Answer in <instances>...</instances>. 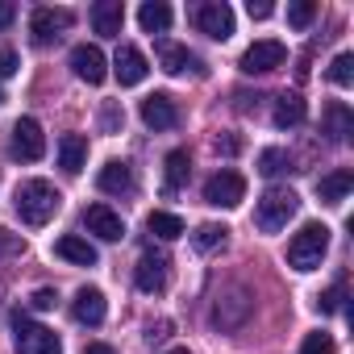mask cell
<instances>
[{"mask_svg":"<svg viewBox=\"0 0 354 354\" xmlns=\"http://www.w3.org/2000/svg\"><path fill=\"white\" fill-rule=\"evenodd\" d=\"M146 230L154 234V238H162V242H175L184 234V217H175V213H162V209H154L150 217H146Z\"/></svg>","mask_w":354,"mask_h":354,"instance_id":"cell-25","label":"cell"},{"mask_svg":"<svg viewBox=\"0 0 354 354\" xmlns=\"http://www.w3.org/2000/svg\"><path fill=\"white\" fill-rule=\"evenodd\" d=\"M121 26H125L121 0H100V5L92 9V30H96L100 38H121Z\"/></svg>","mask_w":354,"mask_h":354,"instance_id":"cell-19","label":"cell"},{"mask_svg":"<svg viewBox=\"0 0 354 354\" xmlns=\"http://www.w3.org/2000/svg\"><path fill=\"white\" fill-rule=\"evenodd\" d=\"M133 283L146 292V296H158L167 292V254H142L138 259V271H133Z\"/></svg>","mask_w":354,"mask_h":354,"instance_id":"cell-12","label":"cell"},{"mask_svg":"<svg viewBox=\"0 0 354 354\" xmlns=\"http://www.w3.org/2000/svg\"><path fill=\"white\" fill-rule=\"evenodd\" d=\"M84 225H88V234H96L100 242H121V238H125V221H121L109 205H88Z\"/></svg>","mask_w":354,"mask_h":354,"instance_id":"cell-11","label":"cell"},{"mask_svg":"<svg viewBox=\"0 0 354 354\" xmlns=\"http://www.w3.org/2000/svg\"><path fill=\"white\" fill-rule=\"evenodd\" d=\"M304 117H308V104H304L296 92H283V96L275 100V113H271L275 129H296V125H304Z\"/></svg>","mask_w":354,"mask_h":354,"instance_id":"cell-21","label":"cell"},{"mask_svg":"<svg viewBox=\"0 0 354 354\" xmlns=\"http://www.w3.org/2000/svg\"><path fill=\"white\" fill-rule=\"evenodd\" d=\"M350 125H354V121H350V109H346L342 100L325 109V133H329L333 142H346V138H350Z\"/></svg>","mask_w":354,"mask_h":354,"instance_id":"cell-26","label":"cell"},{"mask_svg":"<svg viewBox=\"0 0 354 354\" xmlns=\"http://www.w3.org/2000/svg\"><path fill=\"white\" fill-rule=\"evenodd\" d=\"M337 350V342H333V333H325V329H317V333H308L304 342H300V354H333Z\"/></svg>","mask_w":354,"mask_h":354,"instance_id":"cell-31","label":"cell"},{"mask_svg":"<svg viewBox=\"0 0 354 354\" xmlns=\"http://www.w3.org/2000/svg\"><path fill=\"white\" fill-rule=\"evenodd\" d=\"M158 63H162L167 75H184L188 67H192V71H205L188 46H175V42H162V46H158Z\"/></svg>","mask_w":354,"mask_h":354,"instance_id":"cell-23","label":"cell"},{"mask_svg":"<svg viewBox=\"0 0 354 354\" xmlns=\"http://www.w3.org/2000/svg\"><path fill=\"white\" fill-rule=\"evenodd\" d=\"M138 26L146 34H167L171 30V5H162V0H146V5L138 9Z\"/></svg>","mask_w":354,"mask_h":354,"instance_id":"cell-24","label":"cell"},{"mask_svg":"<svg viewBox=\"0 0 354 354\" xmlns=\"http://www.w3.org/2000/svg\"><path fill=\"white\" fill-rule=\"evenodd\" d=\"M350 188H354V175L342 167V171H329V175H321L317 180V196L325 201V205H342L346 196H350Z\"/></svg>","mask_w":354,"mask_h":354,"instance_id":"cell-22","label":"cell"},{"mask_svg":"<svg viewBox=\"0 0 354 354\" xmlns=\"http://www.w3.org/2000/svg\"><path fill=\"white\" fill-rule=\"evenodd\" d=\"M325 254H329V225H321V221L300 225V234H292V242H288L292 271H317Z\"/></svg>","mask_w":354,"mask_h":354,"instance_id":"cell-2","label":"cell"},{"mask_svg":"<svg viewBox=\"0 0 354 354\" xmlns=\"http://www.w3.org/2000/svg\"><path fill=\"white\" fill-rule=\"evenodd\" d=\"M104 313H109V304H104V292H100V288H80V292H75L71 317H75L80 325H100Z\"/></svg>","mask_w":354,"mask_h":354,"instance_id":"cell-15","label":"cell"},{"mask_svg":"<svg viewBox=\"0 0 354 354\" xmlns=\"http://www.w3.org/2000/svg\"><path fill=\"white\" fill-rule=\"evenodd\" d=\"M296 209H300V196L292 188H267L259 196V205H254V225L263 234H279L296 217Z\"/></svg>","mask_w":354,"mask_h":354,"instance_id":"cell-3","label":"cell"},{"mask_svg":"<svg viewBox=\"0 0 354 354\" xmlns=\"http://www.w3.org/2000/svg\"><path fill=\"white\" fill-rule=\"evenodd\" d=\"M167 354H188V350H167Z\"/></svg>","mask_w":354,"mask_h":354,"instance_id":"cell-42","label":"cell"},{"mask_svg":"<svg viewBox=\"0 0 354 354\" xmlns=\"http://www.w3.org/2000/svg\"><path fill=\"white\" fill-rule=\"evenodd\" d=\"M59 205H63V196H59V188H55L50 180H26V184L17 188V217H21L30 230H42V225L59 213Z\"/></svg>","mask_w":354,"mask_h":354,"instance_id":"cell-1","label":"cell"},{"mask_svg":"<svg viewBox=\"0 0 354 354\" xmlns=\"http://www.w3.org/2000/svg\"><path fill=\"white\" fill-rule=\"evenodd\" d=\"M342 296H346V292H342V283H333L329 292H321V296H317V313H325V317H329V313H337V308H342Z\"/></svg>","mask_w":354,"mask_h":354,"instance_id":"cell-33","label":"cell"},{"mask_svg":"<svg viewBox=\"0 0 354 354\" xmlns=\"http://www.w3.org/2000/svg\"><path fill=\"white\" fill-rule=\"evenodd\" d=\"M217 150H221V154H238L242 142H238V138H217Z\"/></svg>","mask_w":354,"mask_h":354,"instance_id":"cell-39","label":"cell"},{"mask_svg":"<svg viewBox=\"0 0 354 354\" xmlns=\"http://www.w3.org/2000/svg\"><path fill=\"white\" fill-rule=\"evenodd\" d=\"M17 71H21V59H17V50L0 46V80H9V75H17Z\"/></svg>","mask_w":354,"mask_h":354,"instance_id":"cell-34","label":"cell"},{"mask_svg":"<svg viewBox=\"0 0 354 354\" xmlns=\"http://www.w3.org/2000/svg\"><path fill=\"white\" fill-rule=\"evenodd\" d=\"M0 104H5V88H0Z\"/></svg>","mask_w":354,"mask_h":354,"instance_id":"cell-43","label":"cell"},{"mask_svg":"<svg viewBox=\"0 0 354 354\" xmlns=\"http://www.w3.org/2000/svg\"><path fill=\"white\" fill-rule=\"evenodd\" d=\"M225 234H230L225 225L209 221V225H201V230H196V238H192V242H196V250H213V246H221V242H225Z\"/></svg>","mask_w":354,"mask_h":354,"instance_id":"cell-30","label":"cell"},{"mask_svg":"<svg viewBox=\"0 0 354 354\" xmlns=\"http://www.w3.org/2000/svg\"><path fill=\"white\" fill-rule=\"evenodd\" d=\"M30 304H34V308H42V313H46V308H55V304H59V292H55V288H38V292H34V300H30Z\"/></svg>","mask_w":354,"mask_h":354,"instance_id":"cell-35","label":"cell"},{"mask_svg":"<svg viewBox=\"0 0 354 354\" xmlns=\"http://www.w3.org/2000/svg\"><path fill=\"white\" fill-rule=\"evenodd\" d=\"M288 167H292V158H288V150H279V146H271V150H263V154H259V171L267 175V180L283 175Z\"/></svg>","mask_w":354,"mask_h":354,"instance_id":"cell-28","label":"cell"},{"mask_svg":"<svg viewBox=\"0 0 354 354\" xmlns=\"http://www.w3.org/2000/svg\"><path fill=\"white\" fill-rule=\"evenodd\" d=\"M313 17H317V5H313V0H296V5H288V26H292V30H304Z\"/></svg>","mask_w":354,"mask_h":354,"instance_id":"cell-32","label":"cell"},{"mask_svg":"<svg viewBox=\"0 0 354 354\" xmlns=\"http://www.w3.org/2000/svg\"><path fill=\"white\" fill-rule=\"evenodd\" d=\"M13 17H17V9L9 5V0H0V30H9V26H13Z\"/></svg>","mask_w":354,"mask_h":354,"instance_id":"cell-37","label":"cell"},{"mask_svg":"<svg viewBox=\"0 0 354 354\" xmlns=\"http://www.w3.org/2000/svg\"><path fill=\"white\" fill-rule=\"evenodd\" d=\"M13 158H21V162H38L42 154H46V133H42V125L34 121V117H17V125H13Z\"/></svg>","mask_w":354,"mask_h":354,"instance_id":"cell-6","label":"cell"},{"mask_svg":"<svg viewBox=\"0 0 354 354\" xmlns=\"http://www.w3.org/2000/svg\"><path fill=\"white\" fill-rule=\"evenodd\" d=\"M205 201L213 209H238L246 201V180L238 171H217V175H209V184H205Z\"/></svg>","mask_w":354,"mask_h":354,"instance_id":"cell-4","label":"cell"},{"mask_svg":"<svg viewBox=\"0 0 354 354\" xmlns=\"http://www.w3.org/2000/svg\"><path fill=\"white\" fill-rule=\"evenodd\" d=\"M246 13H250V17H254V21H267V17H271V13H275V9H271V5H267V0H250V5H246Z\"/></svg>","mask_w":354,"mask_h":354,"instance_id":"cell-36","label":"cell"},{"mask_svg":"<svg viewBox=\"0 0 354 354\" xmlns=\"http://www.w3.org/2000/svg\"><path fill=\"white\" fill-rule=\"evenodd\" d=\"M17 250H21V242H17V238H9L5 230H0V254H17Z\"/></svg>","mask_w":354,"mask_h":354,"instance_id":"cell-38","label":"cell"},{"mask_svg":"<svg viewBox=\"0 0 354 354\" xmlns=\"http://www.w3.org/2000/svg\"><path fill=\"white\" fill-rule=\"evenodd\" d=\"M288 63V46L283 42H275V38H259L254 46H246V55H242V71L246 75H267V71H275V67H283Z\"/></svg>","mask_w":354,"mask_h":354,"instance_id":"cell-5","label":"cell"},{"mask_svg":"<svg viewBox=\"0 0 354 354\" xmlns=\"http://www.w3.org/2000/svg\"><path fill=\"white\" fill-rule=\"evenodd\" d=\"M71 21H75L71 9H34V17H30V34H34L38 46H50L63 30H71Z\"/></svg>","mask_w":354,"mask_h":354,"instance_id":"cell-8","label":"cell"},{"mask_svg":"<svg viewBox=\"0 0 354 354\" xmlns=\"http://www.w3.org/2000/svg\"><path fill=\"white\" fill-rule=\"evenodd\" d=\"M84 354H117V350L104 346V342H92V346H84Z\"/></svg>","mask_w":354,"mask_h":354,"instance_id":"cell-40","label":"cell"},{"mask_svg":"<svg viewBox=\"0 0 354 354\" xmlns=\"http://www.w3.org/2000/svg\"><path fill=\"white\" fill-rule=\"evenodd\" d=\"M55 254L59 259H67V263H75V267H96V246L88 242V238H80V234H63L59 242H55Z\"/></svg>","mask_w":354,"mask_h":354,"instance_id":"cell-18","label":"cell"},{"mask_svg":"<svg viewBox=\"0 0 354 354\" xmlns=\"http://www.w3.org/2000/svg\"><path fill=\"white\" fill-rule=\"evenodd\" d=\"M71 71H75L84 84H104V75H109V59H104L100 46L80 42V46L71 50Z\"/></svg>","mask_w":354,"mask_h":354,"instance_id":"cell-9","label":"cell"},{"mask_svg":"<svg viewBox=\"0 0 354 354\" xmlns=\"http://www.w3.org/2000/svg\"><path fill=\"white\" fill-rule=\"evenodd\" d=\"M146 71H150V67H146V55L125 42V46L117 50V59H113V75L121 80V88H138V84L146 80Z\"/></svg>","mask_w":354,"mask_h":354,"instance_id":"cell-13","label":"cell"},{"mask_svg":"<svg viewBox=\"0 0 354 354\" xmlns=\"http://www.w3.org/2000/svg\"><path fill=\"white\" fill-rule=\"evenodd\" d=\"M250 317V296L242 292V288H234L225 300H217V308H213V321L221 325V329H238L242 321Z\"/></svg>","mask_w":354,"mask_h":354,"instance_id":"cell-17","label":"cell"},{"mask_svg":"<svg viewBox=\"0 0 354 354\" xmlns=\"http://www.w3.org/2000/svg\"><path fill=\"white\" fill-rule=\"evenodd\" d=\"M17 354H63V342L55 329L46 325H34V321H21L17 317Z\"/></svg>","mask_w":354,"mask_h":354,"instance_id":"cell-7","label":"cell"},{"mask_svg":"<svg viewBox=\"0 0 354 354\" xmlns=\"http://www.w3.org/2000/svg\"><path fill=\"white\" fill-rule=\"evenodd\" d=\"M117 121H125V117H121L117 109H104V125H109V129H117Z\"/></svg>","mask_w":354,"mask_h":354,"instance_id":"cell-41","label":"cell"},{"mask_svg":"<svg viewBox=\"0 0 354 354\" xmlns=\"http://www.w3.org/2000/svg\"><path fill=\"white\" fill-rule=\"evenodd\" d=\"M142 121L150 129H175L180 125V109H175V100L167 92H154V96L142 100Z\"/></svg>","mask_w":354,"mask_h":354,"instance_id":"cell-14","label":"cell"},{"mask_svg":"<svg viewBox=\"0 0 354 354\" xmlns=\"http://www.w3.org/2000/svg\"><path fill=\"white\" fill-rule=\"evenodd\" d=\"M196 26H201V34H209L213 42H225V38L234 34V9L225 5V0L201 5V13H196Z\"/></svg>","mask_w":354,"mask_h":354,"instance_id":"cell-10","label":"cell"},{"mask_svg":"<svg viewBox=\"0 0 354 354\" xmlns=\"http://www.w3.org/2000/svg\"><path fill=\"white\" fill-rule=\"evenodd\" d=\"M84 162H88V138L84 133H63L59 138V167L67 175H80Z\"/></svg>","mask_w":354,"mask_h":354,"instance_id":"cell-20","label":"cell"},{"mask_svg":"<svg viewBox=\"0 0 354 354\" xmlns=\"http://www.w3.org/2000/svg\"><path fill=\"white\" fill-rule=\"evenodd\" d=\"M329 80H333L337 88H350V84H354V55L342 50V55L329 63Z\"/></svg>","mask_w":354,"mask_h":354,"instance_id":"cell-29","label":"cell"},{"mask_svg":"<svg viewBox=\"0 0 354 354\" xmlns=\"http://www.w3.org/2000/svg\"><path fill=\"white\" fill-rule=\"evenodd\" d=\"M192 175V158H188V150H171L167 154V192H175L184 180Z\"/></svg>","mask_w":354,"mask_h":354,"instance_id":"cell-27","label":"cell"},{"mask_svg":"<svg viewBox=\"0 0 354 354\" xmlns=\"http://www.w3.org/2000/svg\"><path fill=\"white\" fill-rule=\"evenodd\" d=\"M96 188H100V192H109V196H125V192H133V167H129V162H121V158L104 162V167H100V175H96Z\"/></svg>","mask_w":354,"mask_h":354,"instance_id":"cell-16","label":"cell"}]
</instances>
